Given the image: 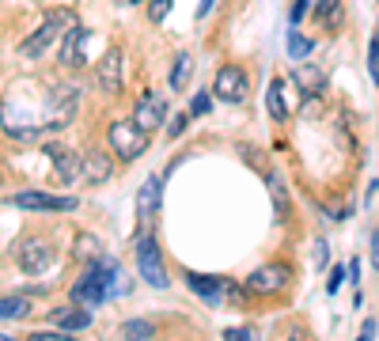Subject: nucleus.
Here are the masks:
<instances>
[{
    "mask_svg": "<svg viewBox=\"0 0 379 341\" xmlns=\"http://www.w3.org/2000/svg\"><path fill=\"white\" fill-rule=\"evenodd\" d=\"M190 72H194V57H190V53H178L175 69H171V87L175 91H182V87L190 84Z\"/></svg>",
    "mask_w": 379,
    "mask_h": 341,
    "instance_id": "20",
    "label": "nucleus"
},
{
    "mask_svg": "<svg viewBox=\"0 0 379 341\" xmlns=\"http://www.w3.org/2000/svg\"><path fill=\"white\" fill-rule=\"evenodd\" d=\"M92 307H84V303H76V307H61V311H53L50 315V323L53 326H61L65 334H76V330H87L92 326Z\"/></svg>",
    "mask_w": 379,
    "mask_h": 341,
    "instance_id": "12",
    "label": "nucleus"
},
{
    "mask_svg": "<svg viewBox=\"0 0 379 341\" xmlns=\"http://www.w3.org/2000/svg\"><path fill=\"white\" fill-rule=\"evenodd\" d=\"M216 95L224 99V103H243L251 91V80H247V72L239 69V65H224V69L216 72Z\"/></svg>",
    "mask_w": 379,
    "mask_h": 341,
    "instance_id": "7",
    "label": "nucleus"
},
{
    "mask_svg": "<svg viewBox=\"0 0 379 341\" xmlns=\"http://www.w3.org/2000/svg\"><path fill=\"white\" fill-rule=\"evenodd\" d=\"M186 125H190V114H175V122L167 125V137H182Z\"/></svg>",
    "mask_w": 379,
    "mask_h": 341,
    "instance_id": "27",
    "label": "nucleus"
},
{
    "mask_svg": "<svg viewBox=\"0 0 379 341\" xmlns=\"http://www.w3.org/2000/svg\"><path fill=\"white\" fill-rule=\"evenodd\" d=\"M288 53H292L296 61H304L311 53V38H304V35H296V30H292V35H288Z\"/></svg>",
    "mask_w": 379,
    "mask_h": 341,
    "instance_id": "23",
    "label": "nucleus"
},
{
    "mask_svg": "<svg viewBox=\"0 0 379 341\" xmlns=\"http://www.w3.org/2000/svg\"><path fill=\"white\" fill-rule=\"evenodd\" d=\"M205 110H209V91H202L194 103H190V114H205Z\"/></svg>",
    "mask_w": 379,
    "mask_h": 341,
    "instance_id": "29",
    "label": "nucleus"
},
{
    "mask_svg": "<svg viewBox=\"0 0 379 341\" xmlns=\"http://www.w3.org/2000/svg\"><path fill=\"white\" fill-rule=\"evenodd\" d=\"M87 38H92V35H87L84 27H76V23L65 30V35H61V65H69V69H80V65H84V46H87Z\"/></svg>",
    "mask_w": 379,
    "mask_h": 341,
    "instance_id": "10",
    "label": "nucleus"
},
{
    "mask_svg": "<svg viewBox=\"0 0 379 341\" xmlns=\"http://www.w3.org/2000/svg\"><path fill=\"white\" fill-rule=\"evenodd\" d=\"M76 255H80V258H87V255L99 258V243H95V239H87V235H80V247H76Z\"/></svg>",
    "mask_w": 379,
    "mask_h": 341,
    "instance_id": "28",
    "label": "nucleus"
},
{
    "mask_svg": "<svg viewBox=\"0 0 379 341\" xmlns=\"http://www.w3.org/2000/svg\"><path fill=\"white\" fill-rule=\"evenodd\" d=\"M121 334L144 341V337H152V323H144V318H129V323H121Z\"/></svg>",
    "mask_w": 379,
    "mask_h": 341,
    "instance_id": "22",
    "label": "nucleus"
},
{
    "mask_svg": "<svg viewBox=\"0 0 379 341\" xmlns=\"http://www.w3.org/2000/svg\"><path fill=\"white\" fill-rule=\"evenodd\" d=\"M46 156H50V163H53V174H57L61 182H76L80 179V156H72L69 148H46Z\"/></svg>",
    "mask_w": 379,
    "mask_h": 341,
    "instance_id": "15",
    "label": "nucleus"
},
{
    "mask_svg": "<svg viewBox=\"0 0 379 341\" xmlns=\"http://www.w3.org/2000/svg\"><path fill=\"white\" fill-rule=\"evenodd\" d=\"M16 258H19V269L38 277V273H46L53 266V247H46V239H23Z\"/></svg>",
    "mask_w": 379,
    "mask_h": 341,
    "instance_id": "6",
    "label": "nucleus"
},
{
    "mask_svg": "<svg viewBox=\"0 0 379 341\" xmlns=\"http://www.w3.org/2000/svg\"><path fill=\"white\" fill-rule=\"evenodd\" d=\"M99 87H103V95H118L121 91V84H126V57H121L118 50H110L103 61H99Z\"/></svg>",
    "mask_w": 379,
    "mask_h": 341,
    "instance_id": "9",
    "label": "nucleus"
},
{
    "mask_svg": "<svg viewBox=\"0 0 379 341\" xmlns=\"http://www.w3.org/2000/svg\"><path fill=\"white\" fill-rule=\"evenodd\" d=\"M341 277H345L341 269H334V273H330V281H326V292H330V296H334V292L341 289Z\"/></svg>",
    "mask_w": 379,
    "mask_h": 341,
    "instance_id": "31",
    "label": "nucleus"
},
{
    "mask_svg": "<svg viewBox=\"0 0 379 341\" xmlns=\"http://www.w3.org/2000/svg\"><path fill=\"white\" fill-rule=\"evenodd\" d=\"M307 12H311V0H296V4H292V23H300Z\"/></svg>",
    "mask_w": 379,
    "mask_h": 341,
    "instance_id": "30",
    "label": "nucleus"
},
{
    "mask_svg": "<svg viewBox=\"0 0 379 341\" xmlns=\"http://www.w3.org/2000/svg\"><path fill=\"white\" fill-rule=\"evenodd\" d=\"M213 4H216V0H202V8H197V19H205L209 12H213Z\"/></svg>",
    "mask_w": 379,
    "mask_h": 341,
    "instance_id": "34",
    "label": "nucleus"
},
{
    "mask_svg": "<svg viewBox=\"0 0 379 341\" xmlns=\"http://www.w3.org/2000/svg\"><path fill=\"white\" fill-rule=\"evenodd\" d=\"M106 137H110L114 156H121V160H137V156H144V148H148V133L137 129L133 122H114L106 129Z\"/></svg>",
    "mask_w": 379,
    "mask_h": 341,
    "instance_id": "4",
    "label": "nucleus"
},
{
    "mask_svg": "<svg viewBox=\"0 0 379 341\" xmlns=\"http://www.w3.org/2000/svg\"><path fill=\"white\" fill-rule=\"evenodd\" d=\"M315 262H319V266L326 262V243H322V239H315Z\"/></svg>",
    "mask_w": 379,
    "mask_h": 341,
    "instance_id": "33",
    "label": "nucleus"
},
{
    "mask_svg": "<svg viewBox=\"0 0 379 341\" xmlns=\"http://www.w3.org/2000/svg\"><path fill=\"white\" fill-rule=\"evenodd\" d=\"M160 190H163V186H160V179H155V174H152V179L144 182V186H141V197H137L141 220H148V208H155V205H160Z\"/></svg>",
    "mask_w": 379,
    "mask_h": 341,
    "instance_id": "19",
    "label": "nucleus"
},
{
    "mask_svg": "<svg viewBox=\"0 0 379 341\" xmlns=\"http://www.w3.org/2000/svg\"><path fill=\"white\" fill-rule=\"evenodd\" d=\"M265 106H270V114L277 118V122H285V118L292 114V103H288L285 80H270V87H265Z\"/></svg>",
    "mask_w": 379,
    "mask_h": 341,
    "instance_id": "16",
    "label": "nucleus"
},
{
    "mask_svg": "<svg viewBox=\"0 0 379 341\" xmlns=\"http://www.w3.org/2000/svg\"><path fill=\"white\" fill-rule=\"evenodd\" d=\"M16 208H31V213H72L76 197H53V194H38V190H23L12 197Z\"/></svg>",
    "mask_w": 379,
    "mask_h": 341,
    "instance_id": "5",
    "label": "nucleus"
},
{
    "mask_svg": "<svg viewBox=\"0 0 379 341\" xmlns=\"http://www.w3.org/2000/svg\"><path fill=\"white\" fill-rule=\"evenodd\" d=\"M163 118H167V103H163V95L144 91V99L137 103V110H133V125L144 129V133H152V129H160V125H163Z\"/></svg>",
    "mask_w": 379,
    "mask_h": 341,
    "instance_id": "8",
    "label": "nucleus"
},
{
    "mask_svg": "<svg viewBox=\"0 0 379 341\" xmlns=\"http://www.w3.org/2000/svg\"><path fill=\"white\" fill-rule=\"evenodd\" d=\"M270 197H273V208H277V220L288 216V190L281 182V174H270Z\"/></svg>",
    "mask_w": 379,
    "mask_h": 341,
    "instance_id": "21",
    "label": "nucleus"
},
{
    "mask_svg": "<svg viewBox=\"0 0 379 341\" xmlns=\"http://www.w3.org/2000/svg\"><path fill=\"white\" fill-rule=\"evenodd\" d=\"M224 337L228 341H243V337H251V330H224Z\"/></svg>",
    "mask_w": 379,
    "mask_h": 341,
    "instance_id": "32",
    "label": "nucleus"
},
{
    "mask_svg": "<svg viewBox=\"0 0 379 341\" xmlns=\"http://www.w3.org/2000/svg\"><path fill=\"white\" fill-rule=\"evenodd\" d=\"M292 80L304 87V95H322V87H326V76H322L319 69H311V65H300V69L292 72Z\"/></svg>",
    "mask_w": 379,
    "mask_h": 341,
    "instance_id": "17",
    "label": "nucleus"
},
{
    "mask_svg": "<svg viewBox=\"0 0 379 341\" xmlns=\"http://www.w3.org/2000/svg\"><path fill=\"white\" fill-rule=\"evenodd\" d=\"M76 103H80V99H76V87L72 84L50 87L46 106H42V129H65V125H72Z\"/></svg>",
    "mask_w": 379,
    "mask_h": 341,
    "instance_id": "2",
    "label": "nucleus"
},
{
    "mask_svg": "<svg viewBox=\"0 0 379 341\" xmlns=\"http://www.w3.org/2000/svg\"><path fill=\"white\" fill-rule=\"evenodd\" d=\"M285 281H288V269L285 266H262V269H254L251 277H247V289L251 292H277V289H285Z\"/></svg>",
    "mask_w": 379,
    "mask_h": 341,
    "instance_id": "11",
    "label": "nucleus"
},
{
    "mask_svg": "<svg viewBox=\"0 0 379 341\" xmlns=\"http://www.w3.org/2000/svg\"><path fill=\"white\" fill-rule=\"evenodd\" d=\"M186 284H190V292H197L209 307H220V300H224V281H220V277H205V273H186Z\"/></svg>",
    "mask_w": 379,
    "mask_h": 341,
    "instance_id": "14",
    "label": "nucleus"
},
{
    "mask_svg": "<svg viewBox=\"0 0 379 341\" xmlns=\"http://www.w3.org/2000/svg\"><path fill=\"white\" fill-rule=\"evenodd\" d=\"M167 12H171V0H152V4H148L152 23H160V19H167Z\"/></svg>",
    "mask_w": 379,
    "mask_h": 341,
    "instance_id": "26",
    "label": "nucleus"
},
{
    "mask_svg": "<svg viewBox=\"0 0 379 341\" xmlns=\"http://www.w3.org/2000/svg\"><path fill=\"white\" fill-rule=\"evenodd\" d=\"M76 23V16L69 12V8H57V12H50L46 19H42V27L35 30V35H31L27 42H23V46H19V53H23V57H31V61H35V57H42V53H46L50 46H53V42H57L61 35H65V30H69Z\"/></svg>",
    "mask_w": 379,
    "mask_h": 341,
    "instance_id": "1",
    "label": "nucleus"
},
{
    "mask_svg": "<svg viewBox=\"0 0 379 341\" xmlns=\"http://www.w3.org/2000/svg\"><path fill=\"white\" fill-rule=\"evenodd\" d=\"M80 174L92 186H103V182H110V174H114V163H110V156H103V152H87V156H80Z\"/></svg>",
    "mask_w": 379,
    "mask_h": 341,
    "instance_id": "13",
    "label": "nucleus"
},
{
    "mask_svg": "<svg viewBox=\"0 0 379 341\" xmlns=\"http://www.w3.org/2000/svg\"><path fill=\"white\" fill-rule=\"evenodd\" d=\"M129 4H141V0H129Z\"/></svg>",
    "mask_w": 379,
    "mask_h": 341,
    "instance_id": "36",
    "label": "nucleus"
},
{
    "mask_svg": "<svg viewBox=\"0 0 379 341\" xmlns=\"http://www.w3.org/2000/svg\"><path fill=\"white\" fill-rule=\"evenodd\" d=\"M27 311H31V296H4V300H0V323L23 318Z\"/></svg>",
    "mask_w": 379,
    "mask_h": 341,
    "instance_id": "18",
    "label": "nucleus"
},
{
    "mask_svg": "<svg viewBox=\"0 0 379 341\" xmlns=\"http://www.w3.org/2000/svg\"><path fill=\"white\" fill-rule=\"evenodd\" d=\"M372 258H375V269H379V235H375V247H372Z\"/></svg>",
    "mask_w": 379,
    "mask_h": 341,
    "instance_id": "35",
    "label": "nucleus"
},
{
    "mask_svg": "<svg viewBox=\"0 0 379 341\" xmlns=\"http://www.w3.org/2000/svg\"><path fill=\"white\" fill-rule=\"evenodd\" d=\"M338 4L341 0H319V19L322 23H334V19H338Z\"/></svg>",
    "mask_w": 379,
    "mask_h": 341,
    "instance_id": "25",
    "label": "nucleus"
},
{
    "mask_svg": "<svg viewBox=\"0 0 379 341\" xmlns=\"http://www.w3.org/2000/svg\"><path fill=\"white\" fill-rule=\"evenodd\" d=\"M368 76L379 80V30L372 35V46H368Z\"/></svg>",
    "mask_w": 379,
    "mask_h": 341,
    "instance_id": "24",
    "label": "nucleus"
},
{
    "mask_svg": "<svg viewBox=\"0 0 379 341\" xmlns=\"http://www.w3.org/2000/svg\"><path fill=\"white\" fill-rule=\"evenodd\" d=\"M137 269L141 277L152 284V289H167L171 277H167V266H163V255H160V243L152 235H141L137 239Z\"/></svg>",
    "mask_w": 379,
    "mask_h": 341,
    "instance_id": "3",
    "label": "nucleus"
}]
</instances>
